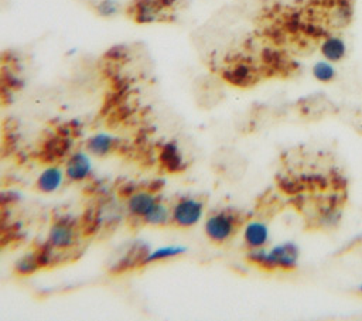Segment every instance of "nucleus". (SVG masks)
Returning <instances> with one entry per match:
<instances>
[{"mask_svg": "<svg viewBox=\"0 0 362 321\" xmlns=\"http://www.w3.org/2000/svg\"><path fill=\"white\" fill-rule=\"evenodd\" d=\"M246 257L249 263L267 272H293L300 260V249L294 242H284L270 249L249 250Z\"/></svg>", "mask_w": 362, "mask_h": 321, "instance_id": "nucleus-1", "label": "nucleus"}, {"mask_svg": "<svg viewBox=\"0 0 362 321\" xmlns=\"http://www.w3.org/2000/svg\"><path fill=\"white\" fill-rule=\"evenodd\" d=\"M246 222L245 216L232 208L212 211L204 221V233L214 245H225Z\"/></svg>", "mask_w": 362, "mask_h": 321, "instance_id": "nucleus-2", "label": "nucleus"}, {"mask_svg": "<svg viewBox=\"0 0 362 321\" xmlns=\"http://www.w3.org/2000/svg\"><path fill=\"white\" fill-rule=\"evenodd\" d=\"M181 0H132L126 7V14L137 24L163 23L174 18Z\"/></svg>", "mask_w": 362, "mask_h": 321, "instance_id": "nucleus-3", "label": "nucleus"}, {"mask_svg": "<svg viewBox=\"0 0 362 321\" xmlns=\"http://www.w3.org/2000/svg\"><path fill=\"white\" fill-rule=\"evenodd\" d=\"M81 225L71 215H61L51 223L45 243L55 252L74 249L79 242Z\"/></svg>", "mask_w": 362, "mask_h": 321, "instance_id": "nucleus-4", "label": "nucleus"}, {"mask_svg": "<svg viewBox=\"0 0 362 321\" xmlns=\"http://www.w3.org/2000/svg\"><path fill=\"white\" fill-rule=\"evenodd\" d=\"M171 223L181 229L198 225L205 215V199L195 195H181L170 206Z\"/></svg>", "mask_w": 362, "mask_h": 321, "instance_id": "nucleus-5", "label": "nucleus"}, {"mask_svg": "<svg viewBox=\"0 0 362 321\" xmlns=\"http://www.w3.org/2000/svg\"><path fill=\"white\" fill-rule=\"evenodd\" d=\"M161 201L163 199L151 189H137L127 195L126 209L132 218L143 223Z\"/></svg>", "mask_w": 362, "mask_h": 321, "instance_id": "nucleus-6", "label": "nucleus"}, {"mask_svg": "<svg viewBox=\"0 0 362 321\" xmlns=\"http://www.w3.org/2000/svg\"><path fill=\"white\" fill-rule=\"evenodd\" d=\"M65 177L69 182H82L92 174V160L88 151H71L64 164Z\"/></svg>", "mask_w": 362, "mask_h": 321, "instance_id": "nucleus-7", "label": "nucleus"}, {"mask_svg": "<svg viewBox=\"0 0 362 321\" xmlns=\"http://www.w3.org/2000/svg\"><path fill=\"white\" fill-rule=\"evenodd\" d=\"M222 76L226 82L235 86L246 88L257 81V69L247 61H235L222 69Z\"/></svg>", "mask_w": 362, "mask_h": 321, "instance_id": "nucleus-8", "label": "nucleus"}, {"mask_svg": "<svg viewBox=\"0 0 362 321\" xmlns=\"http://www.w3.org/2000/svg\"><path fill=\"white\" fill-rule=\"evenodd\" d=\"M148 246L144 245L143 242H137L129 247V250L115 262V264L110 267L112 274H122L124 272L139 269L141 267L143 259L146 257L148 252Z\"/></svg>", "mask_w": 362, "mask_h": 321, "instance_id": "nucleus-9", "label": "nucleus"}, {"mask_svg": "<svg viewBox=\"0 0 362 321\" xmlns=\"http://www.w3.org/2000/svg\"><path fill=\"white\" fill-rule=\"evenodd\" d=\"M65 180L66 177H65L64 167H59L57 164H49L38 174L34 187L38 192L52 194L62 187Z\"/></svg>", "mask_w": 362, "mask_h": 321, "instance_id": "nucleus-10", "label": "nucleus"}, {"mask_svg": "<svg viewBox=\"0 0 362 321\" xmlns=\"http://www.w3.org/2000/svg\"><path fill=\"white\" fill-rule=\"evenodd\" d=\"M270 230L262 221H247L243 226V245L246 249H262L269 245Z\"/></svg>", "mask_w": 362, "mask_h": 321, "instance_id": "nucleus-11", "label": "nucleus"}, {"mask_svg": "<svg viewBox=\"0 0 362 321\" xmlns=\"http://www.w3.org/2000/svg\"><path fill=\"white\" fill-rule=\"evenodd\" d=\"M158 163L167 173H181L187 168V161L180 147L174 141H168L161 146L158 153Z\"/></svg>", "mask_w": 362, "mask_h": 321, "instance_id": "nucleus-12", "label": "nucleus"}, {"mask_svg": "<svg viewBox=\"0 0 362 321\" xmlns=\"http://www.w3.org/2000/svg\"><path fill=\"white\" fill-rule=\"evenodd\" d=\"M119 148V139L109 133H95L85 141V150L93 157H106Z\"/></svg>", "mask_w": 362, "mask_h": 321, "instance_id": "nucleus-13", "label": "nucleus"}, {"mask_svg": "<svg viewBox=\"0 0 362 321\" xmlns=\"http://www.w3.org/2000/svg\"><path fill=\"white\" fill-rule=\"evenodd\" d=\"M321 55L329 62H339L346 55V44L338 35H328L322 40L320 45Z\"/></svg>", "mask_w": 362, "mask_h": 321, "instance_id": "nucleus-14", "label": "nucleus"}, {"mask_svg": "<svg viewBox=\"0 0 362 321\" xmlns=\"http://www.w3.org/2000/svg\"><path fill=\"white\" fill-rule=\"evenodd\" d=\"M184 253H187V247L185 246H180V245H167V246H160L154 250H148L146 257L143 259L141 267L148 266V264H154V263H160L164 260H170V259H175L182 256Z\"/></svg>", "mask_w": 362, "mask_h": 321, "instance_id": "nucleus-15", "label": "nucleus"}, {"mask_svg": "<svg viewBox=\"0 0 362 321\" xmlns=\"http://www.w3.org/2000/svg\"><path fill=\"white\" fill-rule=\"evenodd\" d=\"M71 144H72V141L68 139V136L58 133V136H55L54 139H49L44 144L42 154L49 157L48 161L52 163L57 158L68 156L71 153Z\"/></svg>", "mask_w": 362, "mask_h": 321, "instance_id": "nucleus-16", "label": "nucleus"}, {"mask_svg": "<svg viewBox=\"0 0 362 321\" xmlns=\"http://www.w3.org/2000/svg\"><path fill=\"white\" fill-rule=\"evenodd\" d=\"M40 269H42V267H41V263H40L35 249L21 255L14 263V273L20 277L31 276V274L37 273Z\"/></svg>", "mask_w": 362, "mask_h": 321, "instance_id": "nucleus-17", "label": "nucleus"}, {"mask_svg": "<svg viewBox=\"0 0 362 321\" xmlns=\"http://www.w3.org/2000/svg\"><path fill=\"white\" fill-rule=\"evenodd\" d=\"M313 76L321 82V83H328V82H332L337 76V71L332 65V62L324 59V61H318L313 65Z\"/></svg>", "mask_w": 362, "mask_h": 321, "instance_id": "nucleus-18", "label": "nucleus"}, {"mask_svg": "<svg viewBox=\"0 0 362 321\" xmlns=\"http://www.w3.org/2000/svg\"><path fill=\"white\" fill-rule=\"evenodd\" d=\"M341 221V211L335 205H327L321 212H320V226L324 228H334Z\"/></svg>", "mask_w": 362, "mask_h": 321, "instance_id": "nucleus-19", "label": "nucleus"}, {"mask_svg": "<svg viewBox=\"0 0 362 321\" xmlns=\"http://www.w3.org/2000/svg\"><path fill=\"white\" fill-rule=\"evenodd\" d=\"M120 4L116 0H99L95 6V11L102 17H113L119 13Z\"/></svg>", "mask_w": 362, "mask_h": 321, "instance_id": "nucleus-20", "label": "nucleus"}, {"mask_svg": "<svg viewBox=\"0 0 362 321\" xmlns=\"http://www.w3.org/2000/svg\"><path fill=\"white\" fill-rule=\"evenodd\" d=\"M18 201V194L14 191H1L0 192V208H7Z\"/></svg>", "mask_w": 362, "mask_h": 321, "instance_id": "nucleus-21", "label": "nucleus"}, {"mask_svg": "<svg viewBox=\"0 0 362 321\" xmlns=\"http://www.w3.org/2000/svg\"><path fill=\"white\" fill-rule=\"evenodd\" d=\"M358 290H359V293H361V294H362V284H361V286H359V288H358Z\"/></svg>", "mask_w": 362, "mask_h": 321, "instance_id": "nucleus-22", "label": "nucleus"}, {"mask_svg": "<svg viewBox=\"0 0 362 321\" xmlns=\"http://www.w3.org/2000/svg\"><path fill=\"white\" fill-rule=\"evenodd\" d=\"M0 249H1V247H0Z\"/></svg>", "mask_w": 362, "mask_h": 321, "instance_id": "nucleus-23", "label": "nucleus"}]
</instances>
